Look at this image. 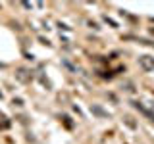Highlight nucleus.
I'll return each mask as SVG.
<instances>
[{"label":"nucleus","instance_id":"1","mask_svg":"<svg viewBox=\"0 0 154 144\" xmlns=\"http://www.w3.org/2000/svg\"><path fill=\"white\" fill-rule=\"evenodd\" d=\"M139 65H141L144 71H154V58L148 56V54L141 56V58H139Z\"/></svg>","mask_w":154,"mask_h":144},{"label":"nucleus","instance_id":"2","mask_svg":"<svg viewBox=\"0 0 154 144\" xmlns=\"http://www.w3.org/2000/svg\"><path fill=\"white\" fill-rule=\"evenodd\" d=\"M91 112H94L96 115H100V117H108V113H106L102 108H98V106H93V108H91Z\"/></svg>","mask_w":154,"mask_h":144}]
</instances>
